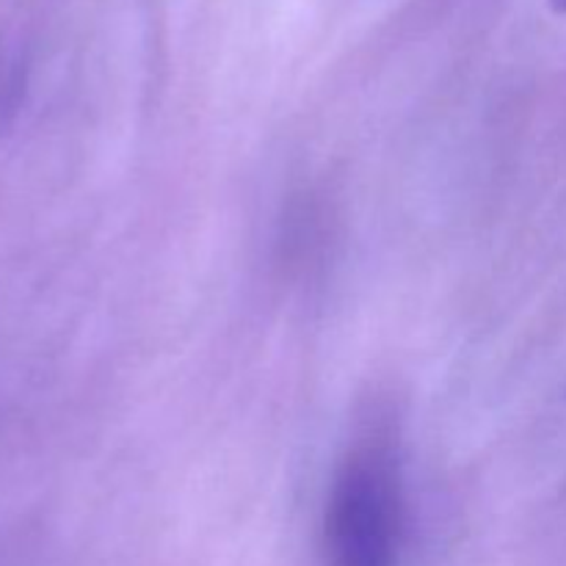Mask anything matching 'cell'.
I'll use <instances>...</instances> for the list:
<instances>
[{"mask_svg": "<svg viewBox=\"0 0 566 566\" xmlns=\"http://www.w3.org/2000/svg\"><path fill=\"white\" fill-rule=\"evenodd\" d=\"M547 3H551V9L556 14H566V0H547Z\"/></svg>", "mask_w": 566, "mask_h": 566, "instance_id": "cell-2", "label": "cell"}, {"mask_svg": "<svg viewBox=\"0 0 566 566\" xmlns=\"http://www.w3.org/2000/svg\"><path fill=\"white\" fill-rule=\"evenodd\" d=\"M407 497L398 446L368 431L348 448L324 509L326 566H401Z\"/></svg>", "mask_w": 566, "mask_h": 566, "instance_id": "cell-1", "label": "cell"}]
</instances>
